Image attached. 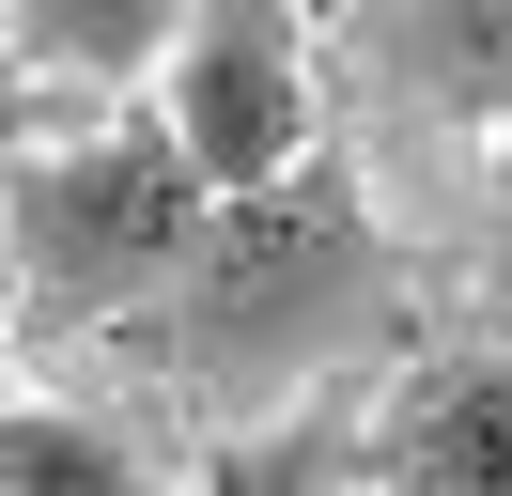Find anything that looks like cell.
Instances as JSON below:
<instances>
[{"label":"cell","mask_w":512,"mask_h":496,"mask_svg":"<svg viewBox=\"0 0 512 496\" xmlns=\"http://www.w3.org/2000/svg\"><path fill=\"white\" fill-rule=\"evenodd\" d=\"M0 496H171V481L94 403H0Z\"/></svg>","instance_id":"obj_6"},{"label":"cell","mask_w":512,"mask_h":496,"mask_svg":"<svg viewBox=\"0 0 512 496\" xmlns=\"http://www.w3.org/2000/svg\"><path fill=\"white\" fill-rule=\"evenodd\" d=\"M171 16L187 0H0V31H16V78H32V124L63 109H94V93H140L156 78V47H171Z\"/></svg>","instance_id":"obj_5"},{"label":"cell","mask_w":512,"mask_h":496,"mask_svg":"<svg viewBox=\"0 0 512 496\" xmlns=\"http://www.w3.org/2000/svg\"><path fill=\"white\" fill-rule=\"evenodd\" d=\"M32 140V78H16V31H0V155Z\"/></svg>","instance_id":"obj_7"},{"label":"cell","mask_w":512,"mask_h":496,"mask_svg":"<svg viewBox=\"0 0 512 496\" xmlns=\"http://www.w3.org/2000/svg\"><path fill=\"white\" fill-rule=\"evenodd\" d=\"M140 93H156L171 155L202 171V202H218V186H264L280 155H311V140H326V78H311V0H187Z\"/></svg>","instance_id":"obj_3"},{"label":"cell","mask_w":512,"mask_h":496,"mask_svg":"<svg viewBox=\"0 0 512 496\" xmlns=\"http://www.w3.org/2000/svg\"><path fill=\"white\" fill-rule=\"evenodd\" d=\"M202 233V171L171 155L156 93H94V109H47L32 140L0 155V248H16V326H125L171 295Z\"/></svg>","instance_id":"obj_2"},{"label":"cell","mask_w":512,"mask_h":496,"mask_svg":"<svg viewBox=\"0 0 512 496\" xmlns=\"http://www.w3.org/2000/svg\"><path fill=\"white\" fill-rule=\"evenodd\" d=\"M156 310H171V388L202 403V434H233V419L311 403L342 357H373L404 326V233H388L373 171L342 140H311L264 186L202 202V233H187Z\"/></svg>","instance_id":"obj_1"},{"label":"cell","mask_w":512,"mask_h":496,"mask_svg":"<svg viewBox=\"0 0 512 496\" xmlns=\"http://www.w3.org/2000/svg\"><path fill=\"white\" fill-rule=\"evenodd\" d=\"M0 357H16V248H0Z\"/></svg>","instance_id":"obj_8"},{"label":"cell","mask_w":512,"mask_h":496,"mask_svg":"<svg viewBox=\"0 0 512 496\" xmlns=\"http://www.w3.org/2000/svg\"><path fill=\"white\" fill-rule=\"evenodd\" d=\"M357 481L373 496H512V326L419 341L388 403L357 419Z\"/></svg>","instance_id":"obj_4"}]
</instances>
